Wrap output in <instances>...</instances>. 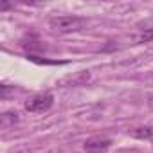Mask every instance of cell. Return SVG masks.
Listing matches in <instances>:
<instances>
[{
  "label": "cell",
  "instance_id": "1",
  "mask_svg": "<svg viewBox=\"0 0 153 153\" xmlns=\"http://www.w3.org/2000/svg\"><path fill=\"white\" fill-rule=\"evenodd\" d=\"M49 25L56 33L67 34V33H76V31L83 29L85 18H81L78 15H61V16H52L49 20Z\"/></svg>",
  "mask_w": 153,
  "mask_h": 153
},
{
  "label": "cell",
  "instance_id": "2",
  "mask_svg": "<svg viewBox=\"0 0 153 153\" xmlns=\"http://www.w3.org/2000/svg\"><path fill=\"white\" fill-rule=\"evenodd\" d=\"M52 105H54V96L51 92H43V94H36L31 99H27L25 101V110L31 112V114H43Z\"/></svg>",
  "mask_w": 153,
  "mask_h": 153
},
{
  "label": "cell",
  "instance_id": "3",
  "mask_svg": "<svg viewBox=\"0 0 153 153\" xmlns=\"http://www.w3.org/2000/svg\"><path fill=\"white\" fill-rule=\"evenodd\" d=\"M110 146H112V140L105 137H90L83 142V149L87 153H105Z\"/></svg>",
  "mask_w": 153,
  "mask_h": 153
},
{
  "label": "cell",
  "instance_id": "4",
  "mask_svg": "<svg viewBox=\"0 0 153 153\" xmlns=\"http://www.w3.org/2000/svg\"><path fill=\"white\" fill-rule=\"evenodd\" d=\"M87 81H90V72L88 70H81V72H76V74L67 76L65 79L59 81V85H63V87H81Z\"/></svg>",
  "mask_w": 153,
  "mask_h": 153
},
{
  "label": "cell",
  "instance_id": "5",
  "mask_svg": "<svg viewBox=\"0 0 153 153\" xmlns=\"http://www.w3.org/2000/svg\"><path fill=\"white\" fill-rule=\"evenodd\" d=\"M22 47H24V49H27L29 52H38V51H43V45H42V42L38 40V36H36L34 33L27 34V36L22 40Z\"/></svg>",
  "mask_w": 153,
  "mask_h": 153
},
{
  "label": "cell",
  "instance_id": "6",
  "mask_svg": "<svg viewBox=\"0 0 153 153\" xmlns=\"http://www.w3.org/2000/svg\"><path fill=\"white\" fill-rule=\"evenodd\" d=\"M131 137L140 139V140H151L153 142V126H137L131 130Z\"/></svg>",
  "mask_w": 153,
  "mask_h": 153
},
{
  "label": "cell",
  "instance_id": "7",
  "mask_svg": "<svg viewBox=\"0 0 153 153\" xmlns=\"http://www.w3.org/2000/svg\"><path fill=\"white\" fill-rule=\"evenodd\" d=\"M18 123V114L16 112H4L2 115H0V126H2L4 130L15 126Z\"/></svg>",
  "mask_w": 153,
  "mask_h": 153
},
{
  "label": "cell",
  "instance_id": "8",
  "mask_svg": "<svg viewBox=\"0 0 153 153\" xmlns=\"http://www.w3.org/2000/svg\"><path fill=\"white\" fill-rule=\"evenodd\" d=\"M151 40H153V29H144V31L139 34V38H137L139 43H148V42H151Z\"/></svg>",
  "mask_w": 153,
  "mask_h": 153
},
{
  "label": "cell",
  "instance_id": "9",
  "mask_svg": "<svg viewBox=\"0 0 153 153\" xmlns=\"http://www.w3.org/2000/svg\"><path fill=\"white\" fill-rule=\"evenodd\" d=\"M11 90H15V87H9V85H2V87H0V97H2V99H6V97H7V94H9Z\"/></svg>",
  "mask_w": 153,
  "mask_h": 153
},
{
  "label": "cell",
  "instance_id": "10",
  "mask_svg": "<svg viewBox=\"0 0 153 153\" xmlns=\"http://www.w3.org/2000/svg\"><path fill=\"white\" fill-rule=\"evenodd\" d=\"M9 7H11V4H7V2H2V6H0V9H2V11L9 9Z\"/></svg>",
  "mask_w": 153,
  "mask_h": 153
},
{
  "label": "cell",
  "instance_id": "11",
  "mask_svg": "<svg viewBox=\"0 0 153 153\" xmlns=\"http://www.w3.org/2000/svg\"><path fill=\"white\" fill-rule=\"evenodd\" d=\"M149 106H151V108H153V96H151V97H149Z\"/></svg>",
  "mask_w": 153,
  "mask_h": 153
}]
</instances>
